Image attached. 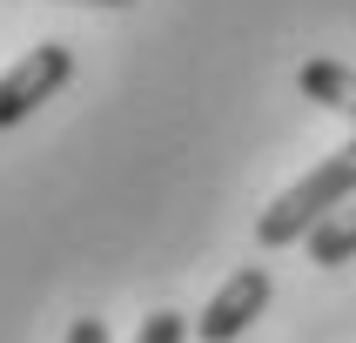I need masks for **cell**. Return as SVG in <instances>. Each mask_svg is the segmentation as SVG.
<instances>
[{
  "label": "cell",
  "mask_w": 356,
  "mask_h": 343,
  "mask_svg": "<svg viewBox=\"0 0 356 343\" xmlns=\"http://www.w3.org/2000/svg\"><path fill=\"white\" fill-rule=\"evenodd\" d=\"M67 343H108V323L101 317H74L67 323Z\"/></svg>",
  "instance_id": "cell-7"
},
{
  "label": "cell",
  "mask_w": 356,
  "mask_h": 343,
  "mask_svg": "<svg viewBox=\"0 0 356 343\" xmlns=\"http://www.w3.org/2000/svg\"><path fill=\"white\" fill-rule=\"evenodd\" d=\"M343 202H356V141H343L330 161H316V168H309L296 189H282V196L262 209V222H256L262 249H289V242H309L323 222L343 209Z\"/></svg>",
  "instance_id": "cell-1"
},
{
  "label": "cell",
  "mask_w": 356,
  "mask_h": 343,
  "mask_svg": "<svg viewBox=\"0 0 356 343\" xmlns=\"http://www.w3.org/2000/svg\"><path fill=\"white\" fill-rule=\"evenodd\" d=\"M67 74H74V54H67L60 40L27 47V54L0 74V128H20V121L34 115L47 95H60V88H67Z\"/></svg>",
  "instance_id": "cell-2"
},
{
  "label": "cell",
  "mask_w": 356,
  "mask_h": 343,
  "mask_svg": "<svg viewBox=\"0 0 356 343\" xmlns=\"http://www.w3.org/2000/svg\"><path fill=\"white\" fill-rule=\"evenodd\" d=\"M95 7H128V0H95Z\"/></svg>",
  "instance_id": "cell-8"
},
{
  "label": "cell",
  "mask_w": 356,
  "mask_h": 343,
  "mask_svg": "<svg viewBox=\"0 0 356 343\" xmlns=\"http://www.w3.org/2000/svg\"><path fill=\"white\" fill-rule=\"evenodd\" d=\"M269 289H276V282H269V269H262V262L236 269V276H229L216 296H209V310L195 317V337H202V343H236L242 330H249V323L269 310Z\"/></svg>",
  "instance_id": "cell-3"
},
{
  "label": "cell",
  "mask_w": 356,
  "mask_h": 343,
  "mask_svg": "<svg viewBox=\"0 0 356 343\" xmlns=\"http://www.w3.org/2000/svg\"><path fill=\"white\" fill-rule=\"evenodd\" d=\"M135 343H188V323H181V310H155V317H141Z\"/></svg>",
  "instance_id": "cell-6"
},
{
  "label": "cell",
  "mask_w": 356,
  "mask_h": 343,
  "mask_svg": "<svg viewBox=\"0 0 356 343\" xmlns=\"http://www.w3.org/2000/svg\"><path fill=\"white\" fill-rule=\"evenodd\" d=\"M302 95L323 101V108H337V115L356 121V67H343V61H302Z\"/></svg>",
  "instance_id": "cell-4"
},
{
  "label": "cell",
  "mask_w": 356,
  "mask_h": 343,
  "mask_svg": "<svg viewBox=\"0 0 356 343\" xmlns=\"http://www.w3.org/2000/svg\"><path fill=\"white\" fill-rule=\"evenodd\" d=\"M350 256H356V202H343L337 216L309 236V262H316V269H337V262H350Z\"/></svg>",
  "instance_id": "cell-5"
}]
</instances>
